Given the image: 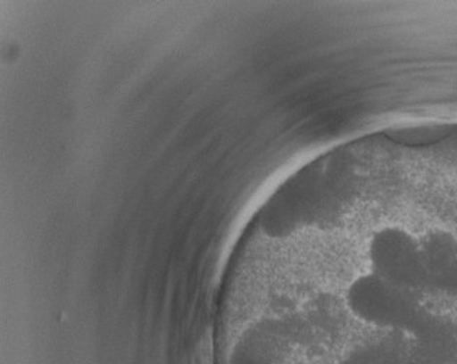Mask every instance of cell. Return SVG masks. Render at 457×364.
<instances>
[{"mask_svg":"<svg viewBox=\"0 0 457 364\" xmlns=\"http://www.w3.org/2000/svg\"><path fill=\"white\" fill-rule=\"evenodd\" d=\"M340 300L343 310L361 326L405 337L416 333L435 311L427 305L426 294L396 286L366 269L351 275Z\"/></svg>","mask_w":457,"mask_h":364,"instance_id":"6da1fadb","label":"cell"},{"mask_svg":"<svg viewBox=\"0 0 457 364\" xmlns=\"http://www.w3.org/2000/svg\"><path fill=\"white\" fill-rule=\"evenodd\" d=\"M408 338L404 364H457V319L433 311Z\"/></svg>","mask_w":457,"mask_h":364,"instance_id":"7a4b0ae2","label":"cell"},{"mask_svg":"<svg viewBox=\"0 0 457 364\" xmlns=\"http://www.w3.org/2000/svg\"><path fill=\"white\" fill-rule=\"evenodd\" d=\"M407 345L405 335L372 331L343 353L337 364H404Z\"/></svg>","mask_w":457,"mask_h":364,"instance_id":"3957f363","label":"cell"},{"mask_svg":"<svg viewBox=\"0 0 457 364\" xmlns=\"http://www.w3.org/2000/svg\"><path fill=\"white\" fill-rule=\"evenodd\" d=\"M440 295H442L443 298H446V300L452 301V302L457 303V261L453 268H452V270H450L446 281L443 284Z\"/></svg>","mask_w":457,"mask_h":364,"instance_id":"277c9868","label":"cell"}]
</instances>
